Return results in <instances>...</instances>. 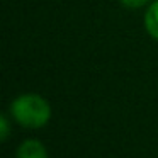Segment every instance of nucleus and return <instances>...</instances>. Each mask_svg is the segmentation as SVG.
I'll use <instances>...</instances> for the list:
<instances>
[{
	"mask_svg": "<svg viewBox=\"0 0 158 158\" xmlns=\"http://www.w3.org/2000/svg\"><path fill=\"white\" fill-rule=\"evenodd\" d=\"M9 136H10V119L7 114H2L0 116V139L7 141Z\"/></svg>",
	"mask_w": 158,
	"mask_h": 158,
	"instance_id": "nucleus-4",
	"label": "nucleus"
},
{
	"mask_svg": "<svg viewBox=\"0 0 158 158\" xmlns=\"http://www.w3.org/2000/svg\"><path fill=\"white\" fill-rule=\"evenodd\" d=\"M119 4L126 9H131V10H136V9H143L148 7L151 4V0H119Z\"/></svg>",
	"mask_w": 158,
	"mask_h": 158,
	"instance_id": "nucleus-5",
	"label": "nucleus"
},
{
	"mask_svg": "<svg viewBox=\"0 0 158 158\" xmlns=\"http://www.w3.org/2000/svg\"><path fill=\"white\" fill-rule=\"evenodd\" d=\"M10 117L22 127L41 129L51 121V104L43 95L34 92H26L17 95L9 107Z\"/></svg>",
	"mask_w": 158,
	"mask_h": 158,
	"instance_id": "nucleus-1",
	"label": "nucleus"
},
{
	"mask_svg": "<svg viewBox=\"0 0 158 158\" xmlns=\"http://www.w3.org/2000/svg\"><path fill=\"white\" fill-rule=\"evenodd\" d=\"M15 158H49L46 146L36 138L24 139L15 150Z\"/></svg>",
	"mask_w": 158,
	"mask_h": 158,
	"instance_id": "nucleus-2",
	"label": "nucleus"
},
{
	"mask_svg": "<svg viewBox=\"0 0 158 158\" xmlns=\"http://www.w3.org/2000/svg\"><path fill=\"white\" fill-rule=\"evenodd\" d=\"M143 24L146 29L148 36L158 41V0H151V4L144 10Z\"/></svg>",
	"mask_w": 158,
	"mask_h": 158,
	"instance_id": "nucleus-3",
	"label": "nucleus"
}]
</instances>
